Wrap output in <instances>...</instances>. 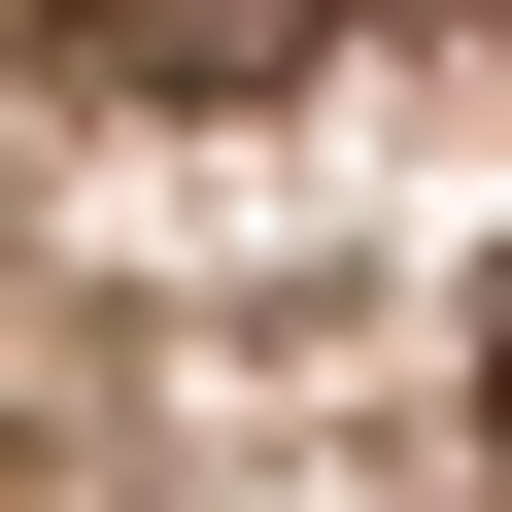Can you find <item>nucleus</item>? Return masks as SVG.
Listing matches in <instances>:
<instances>
[{
	"instance_id": "obj_1",
	"label": "nucleus",
	"mask_w": 512,
	"mask_h": 512,
	"mask_svg": "<svg viewBox=\"0 0 512 512\" xmlns=\"http://www.w3.org/2000/svg\"><path fill=\"white\" fill-rule=\"evenodd\" d=\"M478 410H512V376H478Z\"/></svg>"
}]
</instances>
